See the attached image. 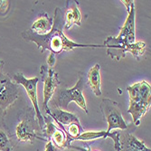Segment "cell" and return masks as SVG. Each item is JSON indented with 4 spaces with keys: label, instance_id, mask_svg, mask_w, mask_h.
Returning a JSON list of instances; mask_svg holds the SVG:
<instances>
[{
    "label": "cell",
    "instance_id": "cell-17",
    "mask_svg": "<svg viewBox=\"0 0 151 151\" xmlns=\"http://www.w3.org/2000/svg\"><path fill=\"white\" fill-rule=\"evenodd\" d=\"M83 132L84 130L82 129L81 123H73L68 127V129L66 130V135L72 141H73Z\"/></svg>",
    "mask_w": 151,
    "mask_h": 151
},
{
    "label": "cell",
    "instance_id": "cell-21",
    "mask_svg": "<svg viewBox=\"0 0 151 151\" xmlns=\"http://www.w3.org/2000/svg\"><path fill=\"white\" fill-rule=\"evenodd\" d=\"M9 2L8 1H0V12L6 13L8 10Z\"/></svg>",
    "mask_w": 151,
    "mask_h": 151
},
{
    "label": "cell",
    "instance_id": "cell-14",
    "mask_svg": "<svg viewBox=\"0 0 151 151\" xmlns=\"http://www.w3.org/2000/svg\"><path fill=\"white\" fill-rule=\"evenodd\" d=\"M76 24L81 26V14L78 7V3L73 1V6L68 7L64 13V27L65 29H70Z\"/></svg>",
    "mask_w": 151,
    "mask_h": 151
},
{
    "label": "cell",
    "instance_id": "cell-22",
    "mask_svg": "<svg viewBox=\"0 0 151 151\" xmlns=\"http://www.w3.org/2000/svg\"><path fill=\"white\" fill-rule=\"evenodd\" d=\"M122 4L123 5H125V6H126V8H127V11L129 12V9H130V6L134 3V1L133 0H122Z\"/></svg>",
    "mask_w": 151,
    "mask_h": 151
},
{
    "label": "cell",
    "instance_id": "cell-13",
    "mask_svg": "<svg viewBox=\"0 0 151 151\" xmlns=\"http://www.w3.org/2000/svg\"><path fill=\"white\" fill-rule=\"evenodd\" d=\"M45 112L55 120L56 123H60L61 125L69 126L70 124H73V123H80L79 118L76 115L71 112H68L66 111H63V109L58 108H54L52 112H51L50 109H48L47 111H45Z\"/></svg>",
    "mask_w": 151,
    "mask_h": 151
},
{
    "label": "cell",
    "instance_id": "cell-11",
    "mask_svg": "<svg viewBox=\"0 0 151 151\" xmlns=\"http://www.w3.org/2000/svg\"><path fill=\"white\" fill-rule=\"evenodd\" d=\"M120 132L114 131V132H107L103 131H88L83 132L81 136H79L75 140H81V141H91L98 139H106L111 138L114 141V147L117 151L120 150V139H119Z\"/></svg>",
    "mask_w": 151,
    "mask_h": 151
},
{
    "label": "cell",
    "instance_id": "cell-20",
    "mask_svg": "<svg viewBox=\"0 0 151 151\" xmlns=\"http://www.w3.org/2000/svg\"><path fill=\"white\" fill-rule=\"evenodd\" d=\"M45 151H62V150L60 148L56 147L55 146H53L51 141L47 140L46 146H45Z\"/></svg>",
    "mask_w": 151,
    "mask_h": 151
},
{
    "label": "cell",
    "instance_id": "cell-1",
    "mask_svg": "<svg viewBox=\"0 0 151 151\" xmlns=\"http://www.w3.org/2000/svg\"><path fill=\"white\" fill-rule=\"evenodd\" d=\"M64 26V13L57 7L54 11V16L52 19V30L45 35H39L33 33L30 29L26 30L22 34L24 40L34 42L38 49H41V52H45V50H49L54 54H58L63 51H73L75 48H104V45H84L78 44L68 38L63 31Z\"/></svg>",
    "mask_w": 151,
    "mask_h": 151
},
{
    "label": "cell",
    "instance_id": "cell-16",
    "mask_svg": "<svg viewBox=\"0 0 151 151\" xmlns=\"http://www.w3.org/2000/svg\"><path fill=\"white\" fill-rule=\"evenodd\" d=\"M101 66L99 63L95 64L88 73V83L92 91V92L99 97L101 95Z\"/></svg>",
    "mask_w": 151,
    "mask_h": 151
},
{
    "label": "cell",
    "instance_id": "cell-24",
    "mask_svg": "<svg viewBox=\"0 0 151 151\" xmlns=\"http://www.w3.org/2000/svg\"><path fill=\"white\" fill-rule=\"evenodd\" d=\"M93 151H99V150H93Z\"/></svg>",
    "mask_w": 151,
    "mask_h": 151
},
{
    "label": "cell",
    "instance_id": "cell-18",
    "mask_svg": "<svg viewBox=\"0 0 151 151\" xmlns=\"http://www.w3.org/2000/svg\"><path fill=\"white\" fill-rule=\"evenodd\" d=\"M13 145L3 130H0V151H13Z\"/></svg>",
    "mask_w": 151,
    "mask_h": 151
},
{
    "label": "cell",
    "instance_id": "cell-5",
    "mask_svg": "<svg viewBox=\"0 0 151 151\" xmlns=\"http://www.w3.org/2000/svg\"><path fill=\"white\" fill-rule=\"evenodd\" d=\"M13 78L17 84H20L24 88L27 95H28V98L30 99L34 106V111L35 112V118L38 125L41 130L43 132H45V120L42 113H41V109L38 104V97H37V83L39 81V78L35 77L32 79H26L24 76V74L21 73H16Z\"/></svg>",
    "mask_w": 151,
    "mask_h": 151
},
{
    "label": "cell",
    "instance_id": "cell-7",
    "mask_svg": "<svg viewBox=\"0 0 151 151\" xmlns=\"http://www.w3.org/2000/svg\"><path fill=\"white\" fill-rule=\"evenodd\" d=\"M42 80L44 81V103H43V111H47L48 102L54 95L55 90L59 84L58 73L53 71L52 68H47L43 65L40 71Z\"/></svg>",
    "mask_w": 151,
    "mask_h": 151
},
{
    "label": "cell",
    "instance_id": "cell-15",
    "mask_svg": "<svg viewBox=\"0 0 151 151\" xmlns=\"http://www.w3.org/2000/svg\"><path fill=\"white\" fill-rule=\"evenodd\" d=\"M52 27V19L48 17L47 14L41 15L32 24L30 30L39 35H45L48 34Z\"/></svg>",
    "mask_w": 151,
    "mask_h": 151
},
{
    "label": "cell",
    "instance_id": "cell-8",
    "mask_svg": "<svg viewBox=\"0 0 151 151\" xmlns=\"http://www.w3.org/2000/svg\"><path fill=\"white\" fill-rule=\"evenodd\" d=\"M19 95V89L12 82L7 74L0 73V107L6 109L15 101Z\"/></svg>",
    "mask_w": 151,
    "mask_h": 151
},
{
    "label": "cell",
    "instance_id": "cell-12",
    "mask_svg": "<svg viewBox=\"0 0 151 151\" xmlns=\"http://www.w3.org/2000/svg\"><path fill=\"white\" fill-rule=\"evenodd\" d=\"M120 142L119 151H151L147 147L143 141L139 140L130 133L124 135L123 139Z\"/></svg>",
    "mask_w": 151,
    "mask_h": 151
},
{
    "label": "cell",
    "instance_id": "cell-19",
    "mask_svg": "<svg viewBox=\"0 0 151 151\" xmlns=\"http://www.w3.org/2000/svg\"><path fill=\"white\" fill-rule=\"evenodd\" d=\"M56 63V58H55V54L50 52V54L47 57V64L49 66V68H52L54 65H55Z\"/></svg>",
    "mask_w": 151,
    "mask_h": 151
},
{
    "label": "cell",
    "instance_id": "cell-3",
    "mask_svg": "<svg viewBox=\"0 0 151 151\" xmlns=\"http://www.w3.org/2000/svg\"><path fill=\"white\" fill-rule=\"evenodd\" d=\"M127 91L129 96L128 112L131 114L136 126H139L140 119L147 113L151 105V87L147 81H142L128 86Z\"/></svg>",
    "mask_w": 151,
    "mask_h": 151
},
{
    "label": "cell",
    "instance_id": "cell-10",
    "mask_svg": "<svg viewBox=\"0 0 151 151\" xmlns=\"http://www.w3.org/2000/svg\"><path fill=\"white\" fill-rule=\"evenodd\" d=\"M16 135L21 142H32L35 139H43L37 135L36 129L30 118L23 119L18 123L16 128Z\"/></svg>",
    "mask_w": 151,
    "mask_h": 151
},
{
    "label": "cell",
    "instance_id": "cell-2",
    "mask_svg": "<svg viewBox=\"0 0 151 151\" xmlns=\"http://www.w3.org/2000/svg\"><path fill=\"white\" fill-rule=\"evenodd\" d=\"M129 16L120 28V33L117 37L109 36L105 42L104 46L107 47V53L111 59L119 61L126 56L127 52L139 60L144 55L146 51V44L143 42H135V5L130 6L128 12Z\"/></svg>",
    "mask_w": 151,
    "mask_h": 151
},
{
    "label": "cell",
    "instance_id": "cell-9",
    "mask_svg": "<svg viewBox=\"0 0 151 151\" xmlns=\"http://www.w3.org/2000/svg\"><path fill=\"white\" fill-rule=\"evenodd\" d=\"M45 135L49 141L52 143L53 146L63 150L66 147H71L72 140L68 138L66 133L63 131L60 128H57L52 122L49 121L45 118Z\"/></svg>",
    "mask_w": 151,
    "mask_h": 151
},
{
    "label": "cell",
    "instance_id": "cell-23",
    "mask_svg": "<svg viewBox=\"0 0 151 151\" xmlns=\"http://www.w3.org/2000/svg\"><path fill=\"white\" fill-rule=\"evenodd\" d=\"M4 64H5V62L3 60H0V70L2 69V67L4 66Z\"/></svg>",
    "mask_w": 151,
    "mask_h": 151
},
{
    "label": "cell",
    "instance_id": "cell-4",
    "mask_svg": "<svg viewBox=\"0 0 151 151\" xmlns=\"http://www.w3.org/2000/svg\"><path fill=\"white\" fill-rule=\"evenodd\" d=\"M84 88V80L81 76L80 77L77 83L71 89L61 90L57 93L56 100L54 101L55 107L61 109L63 111H67L68 105L72 101H74L81 109H83L85 113H88V109L82 91Z\"/></svg>",
    "mask_w": 151,
    "mask_h": 151
},
{
    "label": "cell",
    "instance_id": "cell-6",
    "mask_svg": "<svg viewBox=\"0 0 151 151\" xmlns=\"http://www.w3.org/2000/svg\"><path fill=\"white\" fill-rule=\"evenodd\" d=\"M101 109L108 123L107 132H111L115 129L122 130L127 129L128 125L122 117L118 102L113 101L111 99H104L101 101Z\"/></svg>",
    "mask_w": 151,
    "mask_h": 151
}]
</instances>
